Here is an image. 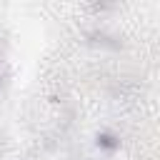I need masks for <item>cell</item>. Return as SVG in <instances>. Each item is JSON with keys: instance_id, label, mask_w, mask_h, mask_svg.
<instances>
[]
</instances>
